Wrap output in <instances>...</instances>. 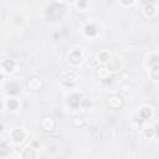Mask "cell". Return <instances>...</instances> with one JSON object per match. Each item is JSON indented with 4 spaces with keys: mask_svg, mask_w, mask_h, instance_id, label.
<instances>
[{
    "mask_svg": "<svg viewBox=\"0 0 159 159\" xmlns=\"http://www.w3.org/2000/svg\"><path fill=\"white\" fill-rule=\"evenodd\" d=\"M107 68L111 72H116L118 70H120V61L118 58H109V61L107 62Z\"/></svg>",
    "mask_w": 159,
    "mask_h": 159,
    "instance_id": "7c38bea8",
    "label": "cell"
},
{
    "mask_svg": "<svg viewBox=\"0 0 159 159\" xmlns=\"http://www.w3.org/2000/svg\"><path fill=\"white\" fill-rule=\"evenodd\" d=\"M97 32H98V30H97V27H96L94 25H87V26L84 27V34H86L87 36H89V37L96 36Z\"/></svg>",
    "mask_w": 159,
    "mask_h": 159,
    "instance_id": "9a60e30c",
    "label": "cell"
},
{
    "mask_svg": "<svg viewBox=\"0 0 159 159\" xmlns=\"http://www.w3.org/2000/svg\"><path fill=\"white\" fill-rule=\"evenodd\" d=\"M150 116H152V109H150L149 107H143V108L140 109V112H139V117H140L143 120L148 119Z\"/></svg>",
    "mask_w": 159,
    "mask_h": 159,
    "instance_id": "2e32d148",
    "label": "cell"
},
{
    "mask_svg": "<svg viewBox=\"0 0 159 159\" xmlns=\"http://www.w3.org/2000/svg\"><path fill=\"white\" fill-rule=\"evenodd\" d=\"M77 6L78 7H86L87 6V1H78L77 2Z\"/></svg>",
    "mask_w": 159,
    "mask_h": 159,
    "instance_id": "484cf974",
    "label": "cell"
},
{
    "mask_svg": "<svg viewBox=\"0 0 159 159\" xmlns=\"http://www.w3.org/2000/svg\"><path fill=\"white\" fill-rule=\"evenodd\" d=\"M37 158V153L35 150V148L32 147H26L22 152V159H36Z\"/></svg>",
    "mask_w": 159,
    "mask_h": 159,
    "instance_id": "8fae6325",
    "label": "cell"
},
{
    "mask_svg": "<svg viewBox=\"0 0 159 159\" xmlns=\"http://www.w3.org/2000/svg\"><path fill=\"white\" fill-rule=\"evenodd\" d=\"M158 56L157 55H153L152 57H150V60H149V65H152V66H155V65H158Z\"/></svg>",
    "mask_w": 159,
    "mask_h": 159,
    "instance_id": "d4e9b609",
    "label": "cell"
},
{
    "mask_svg": "<svg viewBox=\"0 0 159 159\" xmlns=\"http://www.w3.org/2000/svg\"><path fill=\"white\" fill-rule=\"evenodd\" d=\"M15 66H16L15 61H14V60H10V58L4 60V62H2V68H4L6 72H12V71L15 70Z\"/></svg>",
    "mask_w": 159,
    "mask_h": 159,
    "instance_id": "4fadbf2b",
    "label": "cell"
},
{
    "mask_svg": "<svg viewBox=\"0 0 159 159\" xmlns=\"http://www.w3.org/2000/svg\"><path fill=\"white\" fill-rule=\"evenodd\" d=\"M11 138L14 139V142L16 143H21L24 139H25V132L20 128H16L11 132Z\"/></svg>",
    "mask_w": 159,
    "mask_h": 159,
    "instance_id": "30bf717a",
    "label": "cell"
},
{
    "mask_svg": "<svg viewBox=\"0 0 159 159\" xmlns=\"http://www.w3.org/2000/svg\"><path fill=\"white\" fill-rule=\"evenodd\" d=\"M20 89H21V84L16 81H11L6 84V92L9 94H17L20 92Z\"/></svg>",
    "mask_w": 159,
    "mask_h": 159,
    "instance_id": "ba28073f",
    "label": "cell"
},
{
    "mask_svg": "<svg viewBox=\"0 0 159 159\" xmlns=\"http://www.w3.org/2000/svg\"><path fill=\"white\" fill-rule=\"evenodd\" d=\"M80 106H81L82 108H88V107H91V101H89L88 98H82Z\"/></svg>",
    "mask_w": 159,
    "mask_h": 159,
    "instance_id": "603a6c76",
    "label": "cell"
},
{
    "mask_svg": "<svg viewBox=\"0 0 159 159\" xmlns=\"http://www.w3.org/2000/svg\"><path fill=\"white\" fill-rule=\"evenodd\" d=\"M81 99H82L81 94H78V93H73V94H71V96L67 98V104H68L71 108L77 109V108L80 107Z\"/></svg>",
    "mask_w": 159,
    "mask_h": 159,
    "instance_id": "52a82bcc",
    "label": "cell"
},
{
    "mask_svg": "<svg viewBox=\"0 0 159 159\" xmlns=\"http://www.w3.org/2000/svg\"><path fill=\"white\" fill-rule=\"evenodd\" d=\"M135 122H137V123H138V124H142V123H143V122H144V120H143V119H142V118H140V117H137V118H135Z\"/></svg>",
    "mask_w": 159,
    "mask_h": 159,
    "instance_id": "4316f807",
    "label": "cell"
},
{
    "mask_svg": "<svg viewBox=\"0 0 159 159\" xmlns=\"http://www.w3.org/2000/svg\"><path fill=\"white\" fill-rule=\"evenodd\" d=\"M97 76L104 82V83H111L112 82V77H111V71L107 68V67H104V66H102V67H98L97 68Z\"/></svg>",
    "mask_w": 159,
    "mask_h": 159,
    "instance_id": "5b68a950",
    "label": "cell"
},
{
    "mask_svg": "<svg viewBox=\"0 0 159 159\" xmlns=\"http://www.w3.org/2000/svg\"><path fill=\"white\" fill-rule=\"evenodd\" d=\"M40 128L45 133H51L56 129V120L50 116H43L40 119Z\"/></svg>",
    "mask_w": 159,
    "mask_h": 159,
    "instance_id": "7a4b0ae2",
    "label": "cell"
},
{
    "mask_svg": "<svg viewBox=\"0 0 159 159\" xmlns=\"http://www.w3.org/2000/svg\"><path fill=\"white\" fill-rule=\"evenodd\" d=\"M154 132H155V129L152 128V127H148V128L144 129V134H145V137H149V138L154 135Z\"/></svg>",
    "mask_w": 159,
    "mask_h": 159,
    "instance_id": "cb8c5ba5",
    "label": "cell"
},
{
    "mask_svg": "<svg viewBox=\"0 0 159 159\" xmlns=\"http://www.w3.org/2000/svg\"><path fill=\"white\" fill-rule=\"evenodd\" d=\"M0 19H1V15H0Z\"/></svg>",
    "mask_w": 159,
    "mask_h": 159,
    "instance_id": "1f68e13d",
    "label": "cell"
},
{
    "mask_svg": "<svg viewBox=\"0 0 159 159\" xmlns=\"http://www.w3.org/2000/svg\"><path fill=\"white\" fill-rule=\"evenodd\" d=\"M122 4H124V5H132L133 2H132V1H129V2H127V1H122Z\"/></svg>",
    "mask_w": 159,
    "mask_h": 159,
    "instance_id": "83f0119b",
    "label": "cell"
},
{
    "mask_svg": "<svg viewBox=\"0 0 159 159\" xmlns=\"http://www.w3.org/2000/svg\"><path fill=\"white\" fill-rule=\"evenodd\" d=\"M1 80H2V75L0 73V81H1Z\"/></svg>",
    "mask_w": 159,
    "mask_h": 159,
    "instance_id": "4dcf8cb0",
    "label": "cell"
},
{
    "mask_svg": "<svg viewBox=\"0 0 159 159\" xmlns=\"http://www.w3.org/2000/svg\"><path fill=\"white\" fill-rule=\"evenodd\" d=\"M82 60V52L81 50H73L70 55H68V61L73 65H78Z\"/></svg>",
    "mask_w": 159,
    "mask_h": 159,
    "instance_id": "9c48e42d",
    "label": "cell"
},
{
    "mask_svg": "<svg viewBox=\"0 0 159 159\" xmlns=\"http://www.w3.org/2000/svg\"><path fill=\"white\" fill-rule=\"evenodd\" d=\"M63 12H65L63 5H62V4L60 5V4L55 2V4H52V5L47 9V11H46V17H47L48 21H58V20L62 17Z\"/></svg>",
    "mask_w": 159,
    "mask_h": 159,
    "instance_id": "6da1fadb",
    "label": "cell"
},
{
    "mask_svg": "<svg viewBox=\"0 0 159 159\" xmlns=\"http://www.w3.org/2000/svg\"><path fill=\"white\" fill-rule=\"evenodd\" d=\"M1 107H2V103H1V101H0V109H1Z\"/></svg>",
    "mask_w": 159,
    "mask_h": 159,
    "instance_id": "f546056e",
    "label": "cell"
},
{
    "mask_svg": "<svg viewBox=\"0 0 159 159\" xmlns=\"http://www.w3.org/2000/svg\"><path fill=\"white\" fill-rule=\"evenodd\" d=\"M10 154V147L6 142L0 143V157H6Z\"/></svg>",
    "mask_w": 159,
    "mask_h": 159,
    "instance_id": "ac0fdd59",
    "label": "cell"
},
{
    "mask_svg": "<svg viewBox=\"0 0 159 159\" xmlns=\"http://www.w3.org/2000/svg\"><path fill=\"white\" fill-rule=\"evenodd\" d=\"M72 125L76 127V128L83 127V125H84V119H83V117H81V116L73 117V118H72Z\"/></svg>",
    "mask_w": 159,
    "mask_h": 159,
    "instance_id": "e0dca14e",
    "label": "cell"
},
{
    "mask_svg": "<svg viewBox=\"0 0 159 159\" xmlns=\"http://www.w3.org/2000/svg\"><path fill=\"white\" fill-rule=\"evenodd\" d=\"M109 53L107 52V51H101L99 53H98V62H101V63H106V62H108L109 61Z\"/></svg>",
    "mask_w": 159,
    "mask_h": 159,
    "instance_id": "d6986e66",
    "label": "cell"
},
{
    "mask_svg": "<svg viewBox=\"0 0 159 159\" xmlns=\"http://www.w3.org/2000/svg\"><path fill=\"white\" fill-rule=\"evenodd\" d=\"M150 76H152V78H153V80H155V81L159 78V65L153 66L152 72H150Z\"/></svg>",
    "mask_w": 159,
    "mask_h": 159,
    "instance_id": "ffe728a7",
    "label": "cell"
},
{
    "mask_svg": "<svg viewBox=\"0 0 159 159\" xmlns=\"http://www.w3.org/2000/svg\"><path fill=\"white\" fill-rule=\"evenodd\" d=\"M61 82H62V84H65L67 87H72L77 82V75L73 73V72H67L62 76Z\"/></svg>",
    "mask_w": 159,
    "mask_h": 159,
    "instance_id": "8992f818",
    "label": "cell"
},
{
    "mask_svg": "<svg viewBox=\"0 0 159 159\" xmlns=\"http://www.w3.org/2000/svg\"><path fill=\"white\" fill-rule=\"evenodd\" d=\"M107 104L112 109H119L123 107L124 102H123L122 96H119L118 93H113V94H109V97L107 99Z\"/></svg>",
    "mask_w": 159,
    "mask_h": 159,
    "instance_id": "3957f363",
    "label": "cell"
},
{
    "mask_svg": "<svg viewBox=\"0 0 159 159\" xmlns=\"http://www.w3.org/2000/svg\"><path fill=\"white\" fill-rule=\"evenodd\" d=\"M6 106H7L9 109H16L19 107V102L16 99H9L7 103H6Z\"/></svg>",
    "mask_w": 159,
    "mask_h": 159,
    "instance_id": "44dd1931",
    "label": "cell"
},
{
    "mask_svg": "<svg viewBox=\"0 0 159 159\" xmlns=\"http://www.w3.org/2000/svg\"><path fill=\"white\" fill-rule=\"evenodd\" d=\"M26 86L30 91H34V92H37L40 89H42V81L40 77L37 76H31L27 78V82H26Z\"/></svg>",
    "mask_w": 159,
    "mask_h": 159,
    "instance_id": "277c9868",
    "label": "cell"
},
{
    "mask_svg": "<svg viewBox=\"0 0 159 159\" xmlns=\"http://www.w3.org/2000/svg\"><path fill=\"white\" fill-rule=\"evenodd\" d=\"M2 130H4V125H2V124H1V123H0V133H1V132H2Z\"/></svg>",
    "mask_w": 159,
    "mask_h": 159,
    "instance_id": "f1b7e54d",
    "label": "cell"
},
{
    "mask_svg": "<svg viewBox=\"0 0 159 159\" xmlns=\"http://www.w3.org/2000/svg\"><path fill=\"white\" fill-rule=\"evenodd\" d=\"M144 14L147 16H153L155 14V7L153 2H144Z\"/></svg>",
    "mask_w": 159,
    "mask_h": 159,
    "instance_id": "5bb4252c",
    "label": "cell"
},
{
    "mask_svg": "<svg viewBox=\"0 0 159 159\" xmlns=\"http://www.w3.org/2000/svg\"><path fill=\"white\" fill-rule=\"evenodd\" d=\"M9 157L10 159H22V154L20 153V150H11Z\"/></svg>",
    "mask_w": 159,
    "mask_h": 159,
    "instance_id": "7402d4cb",
    "label": "cell"
}]
</instances>
